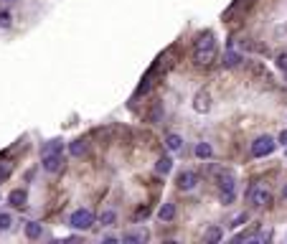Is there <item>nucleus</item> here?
Instances as JSON below:
<instances>
[{
    "mask_svg": "<svg viewBox=\"0 0 287 244\" xmlns=\"http://www.w3.org/2000/svg\"><path fill=\"white\" fill-rule=\"evenodd\" d=\"M193 59H196V64H201V66H209V64L216 61V38H214L211 31L201 33V36L196 38V44H193Z\"/></svg>",
    "mask_w": 287,
    "mask_h": 244,
    "instance_id": "f257e3e1",
    "label": "nucleus"
},
{
    "mask_svg": "<svg viewBox=\"0 0 287 244\" xmlns=\"http://www.w3.org/2000/svg\"><path fill=\"white\" fill-rule=\"evenodd\" d=\"M219 196H221V203H226V206H229V203H234V198H236V178L231 176V173H221L219 176Z\"/></svg>",
    "mask_w": 287,
    "mask_h": 244,
    "instance_id": "f03ea898",
    "label": "nucleus"
},
{
    "mask_svg": "<svg viewBox=\"0 0 287 244\" xmlns=\"http://www.w3.org/2000/svg\"><path fill=\"white\" fill-rule=\"evenodd\" d=\"M69 226L71 229H79V231H87L94 226V214L89 209H76L71 216H69Z\"/></svg>",
    "mask_w": 287,
    "mask_h": 244,
    "instance_id": "7ed1b4c3",
    "label": "nucleus"
},
{
    "mask_svg": "<svg viewBox=\"0 0 287 244\" xmlns=\"http://www.w3.org/2000/svg\"><path fill=\"white\" fill-rule=\"evenodd\" d=\"M277 140L272 138V135H262V138H257L254 143H252V155L254 158H267V155H272L274 150H277Z\"/></svg>",
    "mask_w": 287,
    "mask_h": 244,
    "instance_id": "20e7f679",
    "label": "nucleus"
},
{
    "mask_svg": "<svg viewBox=\"0 0 287 244\" xmlns=\"http://www.w3.org/2000/svg\"><path fill=\"white\" fill-rule=\"evenodd\" d=\"M247 198H249L252 206H257V209H264V206H269V203H272V193L264 186H252L247 191Z\"/></svg>",
    "mask_w": 287,
    "mask_h": 244,
    "instance_id": "39448f33",
    "label": "nucleus"
},
{
    "mask_svg": "<svg viewBox=\"0 0 287 244\" xmlns=\"http://www.w3.org/2000/svg\"><path fill=\"white\" fill-rule=\"evenodd\" d=\"M41 166H44L46 173H59L64 168V155L59 153H41Z\"/></svg>",
    "mask_w": 287,
    "mask_h": 244,
    "instance_id": "423d86ee",
    "label": "nucleus"
},
{
    "mask_svg": "<svg viewBox=\"0 0 287 244\" xmlns=\"http://www.w3.org/2000/svg\"><path fill=\"white\" fill-rule=\"evenodd\" d=\"M193 109H196L198 114H206V112L211 109V94H209L206 89H201V92L193 97Z\"/></svg>",
    "mask_w": 287,
    "mask_h": 244,
    "instance_id": "0eeeda50",
    "label": "nucleus"
},
{
    "mask_svg": "<svg viewBox=\"0 0 287 244\" xmlns=\"http://www.w3.org/2000/svg\"><path fill=\"white\" fill-rule=\"evenodd\" d=\"M176 183H178V188H181V191H193V188H196V183H198V176H196L193 171H181V173H178V178H176Z\"/></svg>",
    "mask_w": 287,
    "mask_h": 244,
    "instance_id": "6e6552de",
    "label": "nucleus"
},
{
    "mask_svg": "<svg viewBox=\"0 0 287 244\" xmlns=\"http://www.w3.org/2000/svg\"><path fill=\"white\" fill-rule=\"evenodd\" d=\"M148 239H150L148 229H135V231H127L125 236H122V241H125V244H145Z\"/></svg>",
    "mask_w": 287,
    "mask_h": 244,
    "instance_id": "1a4fd4ad",
    "label": "nucleus"
},
{
    "mask_svg": "<svg viewBox=\"0 0 287 244\" xmlns=\"http://www.w3.org/2000/svg\"><path fill=\"white\" fill-rule=\"evenodd\" d=\"M26 201H28L26 188H13V191L8 193V203H11V206H16V209H23Z\"/></svg>",
    "mask_w": 287,
    "mask_h": 244,
    "instance_id": "9d476101",
    "label": "nucleus"
},
{
    "mask_svg": "<svg viewBox=\"0 0 287 244\" xmlns=\"http://www.w3.org/2000/svg\"><path fill=\"white\" fill-rule=\"evenodd\" d=\"M173 171V158H168V155H160L158 158V163H155V173H160V176H168Z\"/></svg>",
    "mask_w": 287,
    "mask_h": 244,
    "instance_id": "9b49d317",
    "label": "nucleus"
},
{
    "mask_svg": "<svg viewBox=\"0 0 287 244\" xmlns=\"http://www.w3.org/2000/svg\"><path fill=\"white\" fill-rule=\"evenodd\" d=\"M158 219L160 221H173L176 219V203H163V206H160V211H158Z\"/></svg>",
    "mask_w": 287,
    "mask_h": 244,
    "instance_id": "f8f14e48",
    "label": "nucleus"
},
{
    "mask_svg": "<svg viewBox=\"0 0 287 244\" xmlns=\"http://www.w3.org/2000/svg\"><path fill=\"white\" fill-rule=\"evenodd\" d=\"M166 145H168V150L178 153V150L183 148V138H181V135H176V133H168V135H166Z\"/></svg>",
    "mask_w": 287,
    "mask_h": 244,
    "instance_id": "ddd939ff",
    "label": "nucleus"
},
{
    "mask_svg": "<svg viewBox=\"0 0 287 244\" xmlns=\"http://www.w3.org/2000/svg\"><path fill=\"white\" fill-rule=\"evenodd\" d=\"M41 234H44V226H41L38 221H28L26 224V236L28 239H38Z\"/></svg>",
    "mask_w": 287,
    "mask_h": 244,
    "instance_id": "4468645a",
    "label": "nucleus"
},
{
    "mask_svg": "<svg viewBox=\"0 0 287 244\" xmlns=\"http://www.w3.org/2000/svg\"><path fill=\"white\" fill-rule=\"evenodd\" d=\"M214 155V148L209 145V143H198L196 145V158H201V160H209Z\"/></svg>",
    "mask_w": 287,
    "mask_h": 244,
    "instance_id": "2eb2a0df",
    "label": "nucleus"
},
{
    "mask_svg": "<svg viewBox=\"0 0 287 244\" xmlns=\"http://www.w3.org/2000/svg\"><path fill=\"white\" fill-rule=\"evenodd\" d=\"M69 153L74 155V158H81L87 153V143L84 140H74V143H69Z\"/></svg>",
    "mask_w": 287,
    "mask_h": 244,
    "instance_id": "dca6fc26",
    "label": "nucleus"
},
{
    "mask_svg": "<svg viewBox=\"0 0 287 244\" xmlns=\"http://www.w3.org/2000/svg\"><path fill=\"white\" fill-rule=\"evenodd\" d=\"M239 64H241V54H239V51H234V49H231V51H226V54H224V66H229V69H231V66H239Z\"/></svg>",
    "mask_w": 287,
    "mask_h": 244,
    "instance_id": "f3484780",
    "label": "nucleus"
},
{
    "mask_svg": "<svg viewBox=\"0 0 287 244\" xmlns=\"http://www.w3.org/2000/svg\"><path fill=\"white\" fill-rule=\"evenodd\" d=\"M13 229V216L6 211V214H0V231H11Z\"/></svg>",
    "mask_w": 287,
    "mask_h": 244,
    "instance_id": "a211bd4d",
    "label": "nucleus"
},
{
    "mask_svg": "<svg viewBox=\"0 0 287 244\" xmlns=\"http://www.w3.org/2000/svg\"><path fill=\"white\" fill-rule=\"evenodd\" d=\"M64 148V140H49L46 145H44V150H41V153H59Z\"/></svg>",
    "mask_w": 287,
    "mask_h": 244,
    "instance_id": "6ab92c4d",
    "label": "nucleus"
},
{
    "mask_svg": "<svg viewBox=\"0 0 287 244\" xmlns=\"http://www.w3.org/2000/svg\"><path fill=\"white\" fill-rule=\"evenodd\" d=\"M99 221H102L104 226H112V224L117 221V214H114L112 209H107V211H102V216H99Z\"/></svg>",
    "mask_w": 287,
    "mask_h": 244,
    "instance_id": "aec40b11",
    "label": "nucleus"
},
{
    "mask_svg": "<svg viewBox=\"0 0 287 244\" xmlns=\"http://www.w3.org/2000/svg\"><path fill=\"white\" fill-rule=\"evenodd\" d=\"M221 236H224V231H221L219 226H211V229L206 231V241H214V244H216V241H221Z\"/></svg>",
    "mask_w": 287,
    "mask_h": 244,
    "instance_id": "412c9836",
    "label": "nucleus"
},
{
    "mask_svg": "<svg viewBox=\"0 0 287 244\" xmlns=\"http://www.w3.org/2000/svg\"><path fill=\"white\" fill-rule=\"evenodd\" d=\"M11 23H13L11 13L8 11H0V28H11Z\"/></svg>",
    "mask_w": 287,
    "mask_h": 244,
    "instance_id": "4be33fe9",
    "label": "nucleus"
},
{
    "mask_svg": "<svg viewBox=\"0 0 287 244\" xmlns=\"http://www.w3.org/2000/svg\"><path fill=\"white\" fill-rule=\"evenodd\" d=\"M274 61H277V66H279L282 71H287V54H284V51H282V54H277V59H274Z\"/></svg>",
    "mask_w": 287,
    "mask_h": 244,
    "instance_id": "5701e85b",
    "label": "nucleus"
},
{
    "mask_svg": "<svg viewBox=\"0 0 287 244\" xmlns=\"http://www.w3.org/2000/svg\"><path fill=\"white\" fill-rule=\"evenodd\" d=\"M244 221H247V214H239V216H234V219H231V224H229V226H234V229H236V226H241Z\"/></svg>",
    "mask_w": 287,
    "mask_h": 244,
    "instance_id": "b1692460",
    "label": "nucleus"
},
{
    "mask_svg": "<svg viewBox=\"0 0 287 244\" xmlns=\"http://www.w3.org/2000/svg\"><path fill=\"white\" fill-rule=\"evenodd\" d=\"M277 143L287 148V130H282V133H279V138H277Z\"/></svg>",
    "mask_w": 287,
    "mask_h": 244,
    "instance_id": "393cba45",
    "label": "nucleus"
},
{
    "mask_svg": "<svg viewBox=\"0 0 287 244\" xmlns=\"http://www.w3.org/2000/svg\"><path fill=\"white\" fill-rule=\"evenodd\" d=\"M102 239H104L107 244H114V241H119V239H117V236H112V234H107V236H102Z\"/></svg>",
    "mask_w": 287,
    "mask_h": 244,
    "instance_id": "a878e982",
    "label": "nucleus"
},
{
    "mask_svg": "<svg viewBox=\"0 0 287 244\" xmlns=\"http://www.w3.org/2000/svg\"><path fill=\"white\" fill-rule=\"evenodd\" d=\"M284 198H287V186H284Z\"/></svg>",
    "mask_w": 287,
    "mask_h": 244,
    "instance_id": "bb28decb",
    "label": "nucleus"
},
{
    "mask_svg": "<svg viewBox=\"0 0 287 244\" xmlns=\"http://www.w3.org/2000/svg\"><path fill=\"white\" fill-rule=\"evenodd\" d=\"M6 3H13V0H6Z\"/></svg>",
    "mask_w": 287,
    "mask_h": 244,
    "instance_id": "cd10ccee",
    "label": "nucleus"
},
{
    "mask_svg": "<svg viewBox=\"0 0 287 244\" xmlns=\"http://www.w3.org/2000/svg\"><path fill=\"white\" fill-rule=\"evenodd\" d=\"M284 239H287V234H284Z\"/></svg>",
    "mask_w": 287,
    "mask_h": 244,
    "instance_id": "c85d7f7f",
    "label": "nucleus"
}]
</instances>
